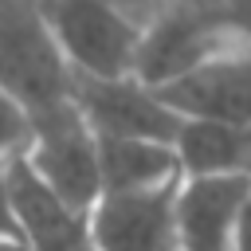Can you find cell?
I'll return each mask as SVG.
<instances>
[{
    "label": "cell",
    "mask_w": 251,
    "mask_h": 251,
    "mask_svg": "<svg viewBox=\"0 0 251 251\" xmlns=\"http://www.w3.org/2000/svg\"><path fill=\"white\" fill-rule=\"evenodd\" d=\"M0 86L31 122L75 106V71L47 35L35 0H0Z\"/></svg>",
    "instance_id": "1"
},
{
    "label": "cell",
    "mask_w": 251,
    "mask_h": 251,
    "mask_svg": "<svg viewBox=\"0 0 251 251\" xmlns=\"http://www.w3.org/2000/svg\"><path fill=\"white\" fill-rule=\"evenodd\" d=\"M47 35L82 78H126L137 63L141 27L110 0H35Z\"/></svg>",
    "instance_id": "2"
},
{
    "label": "cell",
    "mask_w": 251,
    "mask_h": 251,
    "mask_svg": "<svg viewBox=\"0 0 251 251\" xmlns=\"http://www.w3.org/2000/svg\"><path fill=\"white\" fill-rule=\"evenodd\" d=\"M24 165L75 212H90L102 196V165H98V137L82 122L78 106H67L51 118L31 122V145Z\"/></svg>",
    "instance_id": "3"
},
{
    "label": "cell",
    "mask_w": 251,
    "mask_h": 251,
    "mask_svg": "<svg viewBox=\"0 0 251 251\" xmlns=\"http://www.w3.org/2000/svg\"><path fill=\"white\" fill-rule=\"evenodd\" d=\"M231 43H239V35H231L227 27L204 20L200 12L184 8V4H173L149 27H141L133 78H141L153 90H165Z\"/></svg>",
    "instance_id": "4"
},
{
    "label": "cell",
    "mask_w": 251,
    "mask_h": 251,
    "mask_svg": "<svg viewBox=\"0 0 251 251\" xmlns=\"http://www.w3.org/2000/svg\"><path fill=\"white\" fill-rule=\"evenodd\" d=\"M75 106L98 137H141V141H176L180 118L169 102L141 78H82L75 75Z\"/></svg>",
    "instance_id": "5"
},
{
    "label": "cell",
    "mask_w": 251,
    "mask_h": 251,
    "mask_svg": "<svg viewBox=\"0 0 251 251\" xmlns=\"http://www.w3.org/2000/svg\"><path fill=\"white\" fill-rule=\"evenodd\" d=\"M180 122H220L251 129V43L239 39L192 75L157 90Z\"/></svg>",
    "instance_id": "6"
},
{
    "label": "cell",
    "mask_w": 251,
    "mask_h": 251,
    "mask_svg": "<svg viewBox=\"0 0 251 251\" xmlns=\"http://www.w3.org/2000/svg\"><path fill=\"white\" fill-rule=\"evenodd\" d=\"M176 184L145 192H102L86 212L94 251H176Z\"/></svg>",
    "instance_id": "7"
},
{
    "label": "cell",
    "mask_w": 251,
    "mask_h": 251,
    "mask_svg": "<svg viewBox=\"0 0 251 251\" xmlns=\"http://www.w3.org/2000/svg\"><path fill=\"white\" fill-rule=\"evenodd\" d=\"M251 200V176L180 180L176 251H235V231Z\"/></svg>",
    "instance_id": "8"
},
{
    "label": "cell",
    "mask_w": 251,
    "mask_h": 251,
    "mask_svg": "<svg viewBox=\"0 0 251 251\" xmlns=\"http://www.w3.org/2000/svg\"><path fill=\"white\" fill-rule=\"evenodd\" d=\"M8 188L16 204L20 243L27 251H94L86 212H75L55 192H47V184H39L24 157L8 165Z\"/></svg>",
    "instance_id": "9"
},
{
    "label": "cell",
    "mask_w": 251,
    "mask_h": 251,
    "mask_svg": "<svg viewBox=\"0 0 251 251\" xmlns=\"http://www.w3.org/2000/svg\"><path fill=\"white\" fill-rule=\"evenodd\" d=\"M173 153L184 180L251 176V129L220 122H180Z\"/></svg>",
    "instance_id": "10"
},
{
    "label": "cell",
    "mask_w": 251,
    "mask_h": 251,
    "mask_svg": "<svg viewBox=\"0 0 251 251\" xmlns=\"http://www.w3.org/2000/svg\"><path fill=\"white\" fill-rule=\"evenodd\" d=\"M98 165H102V192H145L184 180L169 141L98 137Z\"/></svg>",
    "instance_id": "11"
},
{
    "label": "cell",
    "mask_w": 251,
    "mask_h": 251,
    "mask_svg": "<svg viewBox=\"0 0 251 251\" xmlns=\"http://www.w3.org/2000/svg\"><path fill=\"white\" fill-rule=\"evenodd\" d=\"M31 145V118L24 114V106L0 86V169L12 165L16 157H24Z\"/></svg>",
    "instance_id": "12"
},
{
    "label": "cell",
    "mask_w": 251,
    "mask_h": 251,
    "mask_svg": "<svg viewBox=\"0 0 251 251\" xmlns=\"http://www.w3.org/2000/svg\"><path fill=\"white\" fill-rule=\"evenodd\" d=\"M176 4L200 12L204 20H212V24H220L231 35L251 43V0H176Z\"/></svg>",
    "instance_id": "13"
},
{
    "label": "cell",
    "mask_w": 251,
    "mask_h": 251,
    "mask_svg": "<svg viewBox=\"0 0 251 251\" xmlns=\"http://www.w3.org/2000/svg\"><path fill=\"white\" fill-rule=\"evenodd\" d=\"M110 4H114L122 16H129L137 27H149V24H153L161 12H169L176 0H110Z\"/></svg>",
    "instance_id": "14"
},
{
    "label": "cell",
    "mask_w": 251,
    "mask_h": 251,
    "mask_svg": "<svg viewBox=\"0 0 251 251\" xmlns=\"http://www.w3.org/2000/svg\"><path fill=\"white\" fill-rule=\"evenodd\" d=\"M0 239H20L16 204H12V188H8V165L0 169Z\"/></svg>",
    "instance_id": "15"
},
{
    "label": "cell",
    "mask_w": 251,
    "mask_h": 251,
    "mask_svg": "<svg viewBox=\"0 0 251 251\" xmlns=\"http://www.w3.org/2000/svg\"><path fill=\"white\" fill-rule=\"evenodd\" d=\"M235 251H251V200H247L243 220H239V231H235Z\"/></svg>",
    "instance_id": "16"
},
{
    "label": "cell",
    "mask_w": 251,
    "mask_h": 251,
    "mask_svg": "<svg viewBox=\"0 0 251 251\" xmlns=\"http://www.w3.org/2000/svg\"><path fill=\"white\" fill-rule=\"evenodd\" d=\"M0 251H27L20 239H0Z\"/></svg>",
    "instance_id": "17"
}]
</instances>
